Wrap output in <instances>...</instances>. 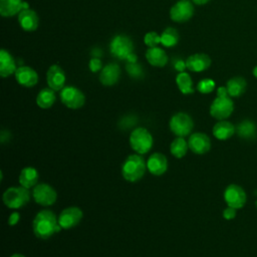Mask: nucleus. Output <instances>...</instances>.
<instances>
[{
    "label": "nucleus",
    "mask_w": 257,
    "mask_h": 257,
    "mask_svg": "<svg viewBox=\"0 0 257 257\" xmlns=\"http://www.w3.org/2000/svg\"><path fill=\"white\" fill-rule=\"evenodd\" d=\"M62 228L58 223V218L50 210H42L36 214L32 221V230L39 239H48Z\"/></svg>",
    "instance_id": "nucleus-1"
},
{
    "label": "nucleus",
    "mask_w": 257,
    "mask_h": 257,
    "mask_svg": "<svg viewBox=\"0 0 257 257\" xmlns=\"http://www.w3.org/2000/svg\"><path fill=\"white\" fill-rule=\"evenodd\" d=\"M234 110V103L228 94L225 86H220L217 89V97L210 105V114L219 120H224L231 115Z\"/></svg>",
    "instance_id": "nucleus-2"
},
{
    "label": "nucleus",
    "mask_w": 257,
    "mask_h": 257,
    "mask_svg": "<svg viewBox=\"0 0 257 257\" xmlns=\"http://www.w3.org/2000/svg\"><path fill=\"white\" fill-rule=\"evenodd\" d=\"M147 170V162L142 155L134 154L128 156L121 166V175L124 180L135 183L140 181Z\"/></svg>",
    "instance_id": "nucleus-3"
},
{
    "label": "nucleus",
    "mask_w": 257,
    "mask_h": 257,
    "mask_svg": "<svg viewBox=\"0 0 257 257\" xmlns=\"http://www.w3.org/2000/svg\"><path fill=\"white\" fill-rule=\"evenodd\" d=\"M130 146L139 155L147 154L153 147L154 141L151 133L145 127H137L130 135Z\"/></svg>",
    "instance_id": "nucleus-4"
},
{
    "label": "nucleus",
    "mask_w": 257,
    "mask_h": 257,
    "mask_svg": "<svg viewBox=\"0 0 257 257\" xmlns=\"http://www.w3.org/2000/svg\"><path fill=\"white\" fill-rule=\"evenodd\" d=\"M30 201L29 189L20 187H10L3 194V202L10 209H20Z\"/></svg>",
    "instance_id": "nucleus-5"
},
{
    "label": "nucleus",
    "mask_w": 257,
    "mask_h": 257,
    "mask_svg": "<svg viewBox=\"0 0 257 257\" xmlns=\"http://www.w3.org/2000/svg\"><path fill=\"white\" fill-rule=\"evenodd\" d=\"M171 132L181 138L189 136L194 127V121L192 117L186 112H177L175 113L169 122Z\"/></svg>",
    "instance_id": "nucleus-6"
},
{
    "label": "nucleus",
    "mask_w": 257,
    "mask_h": 257,
    "mask_svg": "<svg viewBox=\"0 0 257 257\" xmlns=\"http://www.w3.org/2000/svg\"><path fill=\"white\" fill-rule=\"evenodd\" d=\"M110 53L121 60H126L127 56L134 51V44L132 39L122 34L115 35L109 43Z\"/></svg>",
    "instance_id": "nucleus-7"
},
{
    "label": "nucleus",
    "mask_w": 257,
    "mask_h": 257,
    "mask_svg": "<svg viewBox=\"0 0 257 257\" xmlns=\"http://www.w3.org/2000/svg\"><path fill=\"white\" fill-rule=\"evenodd\" d=\"M60 100L68 108L77 109L80 108L85 102V96L83 92L75 86H64L60 90Z\"/></svg>",
    "instance_id": "nucleus-8"
},
{
    "label": "nucleus",
    "mask_w": 257,
    "mask_h": 257,
    "mask_svg": "<svg viewBox=\"0 0 257 257\" xmlns=\"http://www.w3.org/2000/svg\"><path fill=\"white\" fill-rule=\"evenodd\" d=\"M194 12L195 9L192 1L179 0L170 9V17L174 22L184 23L193 17Z\"/></svg>",
    "instance_id": "nucleus-9"
},
{
    "label": "nucleus",
    "mask_w": 257,
    "mask_h": 257,
    "mask_svg": "<svg viewBox=\"0 0 257 257\" xmlns=\"http://www.w3.org/2000/svg\"><path fill=\"white\" fill-rule=\"evenodd\" d=\"M32 197L37 204L43 207H47L53 205L56 202L57 193L50 185L42 183L36 185L33 188Z\"/></svg>",
    "instance_id": "nucleus-10"
},
{
    "label": "nucleus",
    "mask_w": 257,
    "mask_h": 257,
    "mask_svg": "<svg viewBox=\"0 0 257 257\" xmlns=\"http://www.w3.org/2000/svg\"><path fill=\"white\" fill-rule=\"evenodd\" d=\"M83 213L78 207H68L62 210L58 216V223L62 229L68 230L78 225Z\"/></svg>",
    "instance_id": "nucleus-11"
},
{
    "label": "nucleus",
    "mask_w": 257,
    "mask_h": 257,
    "mask_svg": "<svg viewBox=\"0 0 257 257\" xmlns=\"http://www.w3.org/2000/svg\"><path fill=\"white\" fill-rule=\"evenodd\" d=\"M246 193L238 185H229L224 192V200L226 204L235 209L242 208L246 203Z\"/></svg>",
    "instance_id": "nucleus-12"
},
{
    "label": "nucleus",
    "mask_w": 257,
    "mask_h": 257,
    "mask_svg": "<svg viewBox=\"0 0 257 257\" xmlns=\"http://www.w3.org/2000/svg\"><path fill=\"white\" fill-rule=\"evenodd\" d=\"M66 76L62 68L57 64H52L46 72V82L48 87L55 91L61 90L64 87Z\"/></svg>",
    "instance_id": "nucleus-13"
},
{
    "label": "nucleus",
    "mask_w": 257,
    "mask_h": 257,
    "mask_svg": "<svg viewBox=\"0 0 257 257\" xmlns=\"http://www.w3.org/2000/svg\"><path fill=\"white\" fill-rule=\"evenodd\" d=\"M188 144L189 149L197 155L206 154L211 149V140L204 133H195L191 135L188 140Z\"/></svg>",
    "instance_id": "nucleus-14"
},
{
    "label": "nucleus",
    "mask_w": 257,
    "mask_h": 257,
    "mask_svg": "<svg viewBox=\"0 0 257 257\" xmlns=\"http://www.w3.org/2000/svg\"><path fill=\"white\" fill-rule=\"evenodd\" d=\"M14 75L16 81L24 87H32L38 82L37 72L32 67L26 65L17 67Z\"/></svg>",
    "instance_id": "nucleus-15"
},
{
    "label": "nucleus",
    "mask_w": 257,
    "mask_h": 257,
    "mask_svg": "<svg viewBox=\"0 0 257 257\" xmlns=\"http://www.w3.org/2000/svg\"><path fill=\"white\" fill-rule=\"evenodd\" d=\"M147 169L155 176H162L168 170V160L164 154L154 153L147 161Z\"/></svg>",
    "instance_id": "nucleus-16"
},
{
    "label": "nucleus",
    "mask_w": 257,
    "mask_h": 257,
    "mask_svg": "<svg viewBox=\"0 0 257 257\" xmlns=\"http://www.w3.org/2000/svg\"><path fill=\"white\" fill-rule=\"evenodd\" d=\"M120 76V67L116 63H107L99 73V81L102 85L111 86L115 84Z\"/></svg>",
    "instance_id": "nucleus-17"
},
{
    "label": "nucleus",
    "mask_w": 257,
    "mask_h": 257,
    "mask_svg": "<svg viewBox=\"0 0 257 257\" xmlns=\"http://www.w3.org/2000/svg\"><path fill=\"white\" fill-rule=\"evenodd\" d=\"M211 65V58L205 53H195L186 60L187 69L193 72H201L208 69Z\"/></svg>",
    "instance_id": "nucleus-18"
},
{
    "label": "nucleus",
    "mask_w": 257,
    "mask_h": 257,
    "mask_svg": "<svg viewBox=\"0 0 257 257\" xmlns=\"http://www.w3.org/2000/svg\"><path fill=\"white\" fill-rule=\"evenodd\" d=\"M18 22L20 27L27 32H33L38 28L39 18L36 12L32 9H23L18 14Z\"/></svg>",
    "instance_id": "nucleus-19"
},
{
    "label": "nucleus",
    "mask_w": 257,
    "mask_h": 257,
    "mask_svg": "<svg viewBox=\"0 0 257 257\" xmlns=\"http://www.w3.org/2000/svg\"><path fill=\"white\" fill-rule=\"evenodd\" d=\"M28 8V3L22 0H0V14L3 17H13Z\"/></svg>",
    "instance_id": "nucleus-20"
},
{
    "label": "nucleus",
    "mask_w": 257,
    "mask_h": 257,
    "mask_svg": "<svg viewBox=\"0 0 257 257\" xmlns=\"http://www.w3.org/2000/svg\"><path fill=\"white\" fill-rule=\"evenodd\" d=\"M146 58L151 65L156 67H164L169 59L166 51L159 46L149 47L146 51Z\"/></svg>",
    "instance_id": "nucleus-21"
},
{
    "label": "nucleus",
    "mask_w": 257,
    "mask_h": 257,
    "mask_svg": "<svg viewBox=\"0 0 257 257\" xmlns=\"http://www.w3.org/2000/svg\"><path fill=\"white\" fill-rule=\"evenodd\" d=\"M16 62L13 56L5 49L0 51V75L2 77L10 76L16 71Z\"/></svg>",
    "instance_id": "nucleus-22"
},
{
    "label": "nucleus",
    "mask_w": 257,
    "mask_h": 257,
    "mask_svg": "<svg viewBox=\"0 0 257 257\" xmlns=\"http://www.w3.org/2000/svg\"><path fill=\"white\" fill-rule=\"evenodd\" d=\"M236 132V127L227 120H220L213 126V135L216 139L220 141H225L230 139Z\"/></svg>",
    "instance_id": "nucleus-23"
},
{
    "label": "nucleus",
    "mask_w": 257,
    "mask_h": 257,
    "mask_svg": "<svg viewBox=\"0 0 257 257\" xmlns=\"http://www.w3.org/2000/svg\"><path fill=\"white\" fill-rule=\"evenodd\" d=\"M38 180H39V175L36 169L32 167H26L21 170L19 175L20 186L27 189L34 188L37 185Z\"/></svg>",
    "instance_id": "nucleus-24"
},
{
    "label": "nucleus",
    "mask_w": 257,
    "mask_h": 257,
    "mask_svg": "<svg viewBox=\"0 0 257 257\" xmlns=\"http://www.w3.org/2000/svg\"><path fill=\"white\" fill-rule=\"evenodd\" d=\"M55 90L50 87H46L41 89L36 96V103L40 108L46 109L53 105L55 102Z\"/></svg>",
    "instance_id": "nucleus-25"
},
{
    "label": "nucleus",
    "mask_w": 257,
    "mask_h": 257,
    "mask_svg": "<svg viewBox=\"0 0 257 257\" xmlns=\"http://www.w3.org/2000/svg\"><path fill=\"white\" fill-rule=\"evenodd\" d=\"M246 85V81L243 77L236 76L227 81L226 88L228 90V94L231 97H238L245 92Z\"/></svg>",
    "instance_id": "nucleus-26"
},
{
    "label": "nucleus",
    "mask_w": 257,
    "mask_h": 257,
    "mask_svg": "<svg viewBox=\"0 0 257 257\" xmlns=\"http://www.w3.org/2000/svg\"><path fill=\"white\" fill-rule=\"evenodd\" d=\"M236 132L240 138L245 140H252L256 136L257 128L254 122H252L251 120L245 119L236 126Z\"/></svg>",
    "instance_id": "nucleus-27"
},
{
    "label": "nucleus",
    "mask_w": 257,
    "mask_h": 257,
    "mask_svg": "<svg viewBox=\"0 0 257 257\" xmlns=\"http://www.w3.org/2000/svg\"><path fill=\"white\" fill-rule=\"evenodd\" d=\"M176 83L183 94H191L194 92L193 80L188 72H179L176 76Z\"/></svg>",
    "instance_id": "nucleus-28"
},
{
    "label": "nucleus",
    "mask_w": 257,
    "mask_h": 257,
    "mask_svg": "<svg viewBox=\"0 0 257 257\" xmlns=\"http://www.w3.org/2000/svg\"><path fill=\"white\" fill-rule=\"evenodd\" d=\"M188 150H190L188 142L181 137H177L170 146L171 154L177 159H182L183 157H185Z\"/></svg>",
    "instance_id": "nucleus-29"
},
{
    "label": "nucleus",
    "mask_w": 257,
    "mask_h": 257,
    "mask_svg": "<svg viewBox=\"0 0 257 257\" xmlns=\"http://www.w3.org/2000/svg\"><path fill=\"white\" fill-rule=\"evenodd\" d=\"M179 42V33L173 27L166 28L161 34V44L165 47L171 48L177 45Z\"/></svg>",
    "instance_id": "nucleus-30"
},
{
    "label": "nucleus",
    "mask_w": 257,
    "mask_h": 257,
    "mask_svg": "<svg viewBox=\"0 0 257 257\" xmlns=\"http://www.w3.org/2000/svg\"><path fill=\"white\" fill-rule=\"evenodd\" d=\"M215 88V81L211 78H204L198 82L197 89L201 93H210Z\"/></svg>",
    "instance_id": "nucleus-31"
},
{
    "label": "nucleus",
    "mask_w": 257,
    "mask_h": 257,
    "mask_svg": "<svg viewBox=\"0 0 257 257\" xmlns=\"http://www.w3.org/2000/svg\"><path fill=\"white\" fill-rule=\"evenodd\" d=\"M144 42L148 47H156L161 43V35L156 31H150L144 36Z\"/></svg>",
    "instance_id": "nucleus-32"
},
{
    "label": "nucleus",
    "mask_w": 257,
    "mask_h": 257,
    "mask_svg": "<svg viewBox=\"0 0 257 257\" xmlns=\"http://www.w3.org/2000/svg\"><path fill=\"white\" fill-rule=\"evenodd\" d=\"M125 69H126L127 73L132 77H134V78H140V77H142L144 75L143 67L139 63H137V62H135V63L127 62L125 64Z\"/></svg>",
    "instance_id": "nucleus-33"
},
{
    "label": "nucleus",
    "mask_w": 257,
    "mask_h": 257,
    "mask_svg": "<svg viewBox=\"0 0 257 257\" xmlns=\"http://www.w3.org/2000/svg\"><path fill=\"white\" fill-rule=\"evenodd\" d=\"M88 67L90 69L91 72H97L99 71L100 69H102V63H101V60L99 59V57H92L90 60H89V63H88Z\"/></svg>",
    "instance_id": "nucleus-34"
},
{
    "label": "nucleus",
    "mask_w": 257,
    "mask_h": 257,
    "mask_svg": "<svg viewBox=\"0 0 257 257\" xmlns=\"http://www.w3.org/2000/svg\"><path fill=\"white\" fill-rule=\"evenodd\" d=\"M223 217L226 220H232L236 217V209L233 207L228 206L224 211H223Z\"/></svg>",
    "instance_id": "nucleus-35"
},
{
    "label": "nucleus",
    "mask_w": 257,
    "mask_h": 257,
    "mask_svg": "<svg viewBox=\"0 0 257 257\" xmlns=\"http://www.w3.org/2000/svg\"><path fill=\"white\" fill-rule=\"evenodd\" d=\"M19 220H20V214L17 212H13L10 214V216L8 218V224L10 226H15L16 224H18Z\"/></svg>",
    "instance_id": "nucleus-36"
},
{
    "label": "nucleus",
    "mask_w": 257,
    "mask_h": 257,
    "mask_svg": "<svg viewBox=\"0 0 257 257\" xmlns=\"http://www.w3.org/2000/svg\"><path fill=\"white\" fill-rule=\"evenodd\" d=\"M174 67H175V69L178 70L179 72L185 71V69L187 68V66H186V61H183L182 59H178L177 61L174 62Z\"/></svg>",
    "instance_id": "nucleus-37"
},
{
    "label": "nucleus",
    "mask_w": 257,
    "mask_h": 257,
    "mask_svg": "<svg viewBox=\"0 0 257 257\" xmlns=\"http://www.w3.org/2000/svg\"><path fill=\"white\" fill-rule=\"evenodd\" d=\"M126 60H127V62H130V63H135V62H137L138 57H137V55L133 52V53H131V54L127 56Z\"/></svg>",
    "instance_id": "nucleus-38"
},
{
    "label": "nucleus",
    "mask_w": 257,
    "mask_h": 257,
    "mask_svg": "<svg viewBox=\"0 0 257 257\" xmlns=\"http://www.w3.org/2000/svg\"><path fill=\"white\" fill-rule=\"evenodd\" d=\"M210 0H192L193 3L197 4V5H204L206 3H208Z\"/></svg>",
    "instance_id": "nucleus-39"
},
{
    "label": "nucleus",
    "mask_w": 257,
    "mask_h": 257,
    "mask_svg": "<svg viewBox=\"0 0 257 257\" xmlns=\"http://www.w3.org/2000/svg\"><path fill=\"white\" fill-rule=\"evenodd\" d=\"M101 54V51L98 49V48H94L93 51H92V56L93 57H99Z\"/></svg>",
    "instance_id": "nucleus-40"
},
{
    "label": "nucleus",
    "mask_w": 257,
    "mask_h": 257,
    "mask_svg": "<svg viewBox=\"0 0 257 257\" xmlns=\"http://www.w3.org/2000/svg\"><path fill=\"white\" fill-rule=\"evenodd\" d=\"M10 257H25V256H24V255H22V254H19V253H15V254L11 255Z\"/></svg>",
    "instance_id": "nucleus-41"
},
{
    "label": "nucleus",
    "mask_w": 257,
    "mask_h": 257,
    "mask_svg": "<svg viewBox=\"0 0 257 257\" xmlns=\"http://www.w3.org/2000/svg\"><path fill=\"white\" fill-rule=\"evenodd\" d=\"M253 74H254L255 77H257V66L254 67V69H253Z\"/></svg>",
    "instance_id": "nucleus-42"
},
{
    "label": "nucleus",
    "mask_w": 257,
    "mask_h": 257,
    "mask_svg": "<svg viewBox=\"0 0 257 257\" xmlns=\"http://www.w3.org/2000/svg\"><path fill=\"white\" fill-rule=\"evenodd\" d=\"M256 208H257V201H256Z\"/></svg>",
    "instance_id": "nucleus-43"
}]
</instances>
